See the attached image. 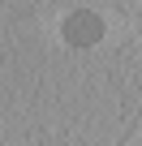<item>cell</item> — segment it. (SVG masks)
<instances>
[{
	"label": "cell",
	"mask_w": 142,
	"mask_h": 146,
	"mask_svg": "<svg viewBox=\"0 0 142 146\" xmlns=\"http://www.w3.org/2000/svg\"><path fill=\"white\" fill-rule=\"evenodd\" d=\"M65 39L73 43V47H91V43L103 39V22H99L91 9H78V13L65 17Z\"/></svg>",
	"instance_id": "1"
}]
</instances>
